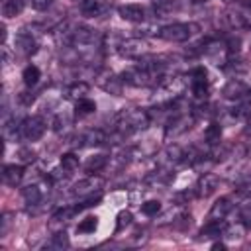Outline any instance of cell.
Wrapping results in <instances>:
<instances>
[{
  "label": "cell",
  "instance_id": "34",
  "mask_svg": "<svg viewBox=\"0 0 251 251\" xmlns=\"http://www.w3.org/2000/svg\"><path fill=\"white\" fill-rule=\"evenodd\" d=\"M243 133H245V135H251V124H249L245 129H243Z\"/></svg>",
  "mask_w": 251,
  "mask_h": 251
},
{
  "label": "cell",
  "instance_id": "14",
  "mask_svg": "<svg viewBox=\"0 0 251 251\" xmlns=\"http://www.w3.org/2000/svg\"><path fill=\"white\" fill-rule=\"evenodd\" d=\"M88 90H90V86L86 84V82H75V84H71L69 88H67V98H71V100H80V98H86V94H88Z\"/></svg>",
  "mask_w": 251,
  "mask_h": 251
},
{
  "label": "cell",
  "instance_id": "15",
  "mask_svg": "<svg viewBox=\"0 0 251 251\" xmlns=\"http://www.w3.org/2000/svg\"><path fill=\"white\" fill-rule=\"evenodd\" d=\"M190 127V120L186 118V116H178V118H175L173 122H171V126L167 127V135H178V133H182L184 129H188Z\"/></svg>",
  "mask_w": 251,
  "mask_h": 251
},
{
  "label": "cell",
  "instance_id": "25",
  "mask_svg": "<svg viewBox=\"0 0 251 251\" xmlns=\"http://www.w3.org/2000/svg\"><path fill=\"white\" fill-rule=\"evenodd\" d=\"M178 8V2L176 0H155V10L159 14H169L173 10Z\"/></svg>",
  "mask_w": 251,
  "mask_h": 251
},
{
  "label": "cell",
  "instance_id": "26",
  "mask_svg": "<svg viewBox=\"0 0 251 251\" xmlns=\"http://www.w3.org/2000/svg\"><path fill=\"white\" fill-rule=\"evenodd\" d=\"M192 94L196 98L208 96V80H192Z\"/></svg>",
  "mask_w": 251,
  "mask_h": 251
},
{
  "label": "cell",
  "instance_id": "4",
  "mask_svg": "<svg viewBox=\"0 0 251 251\" xmlns=\"http://www.w3.org/2000/svg\"><path fill=\"white\" fill-rule=\"evenodd\" d=\"M218 182H220L218 175H214V173H204V175L198 178V182H196V196H198V198H208L210 194L216 192Z\"/></svg>",
  "mask_w": 251,
  "mask_h": 251
},
{
  "label": "cell",
  "instance_id": "28",
  "mask_svg": "<svg viewBox=\"0 0 251 251\" xmlns=\"http://www.w3.org/2000/svg\"><path fill=\"white\" fill-rule=\"evenodd\" d=\"M243 233H245V229H243L241 224H237V226H229V227H226V231H224V235H226L227 239H241Z\"/></svg>",
  "mask_w": 251,
  "mask_h": 251
},
{
  "label": "cell",
  "instance_id": "33",
  "mask_svg": "<svg viewBox=\"0 0 251 251\" xmlns=\"http://www.w3.org/2000/svg\"><path fill=\"white\" fill-rule=\"evenodd\" d=\"M212 249H226V243H220V241H218V243L212 245Z\"/></svg>",
  "mask_w": 251,
  "mask_h": 251
},
{
  "label": "cell",
  "instance_id": "3",
  "mask_svg": "<svg viewBox=\"0 0 251 251\" xmlns=\"http://www.w3.org/2000/svg\"><path fill=\"white\" fill-rule=\"evenodd\" d=\"M43 133H45V122H43V118H39V116L25 118V120L20 124V135H22V139H25V141H37Z\"/></svg>",
  "mask_w": 251,
  "mask_h": 251
},
{
  "label": "cell",
  "instance_id": "19",
  "mask_svg": "<svg viewBox=\"0 0 251 251\" xmlns=\"http://www.w3.org/2000/svg\"><path fill=\"white\" fill-rule=\"evenodd\" d=\"M22 8H24V2L22 0H4V4H2V16L4 18H14V16H18L22 12Z\"/></svg>",
  "mask_w": 251,
  "mask_h": 251
},
{
  "label": "cell",
  "instance_id": "12",
  "mask_svg": "<svg viewBox=\"0 0 251 251\" xmlns=\"http://www.w3.org/2000/svg\"><path fill=\"white\" fill-rule=\"evenodd\" d=\"M247 86L241 82V80H229L226 86H224V96L226 98H241V96H245L247 94Z\"/></svg>",
  "mask_w": 251,
  "mask_h": 251
},
{
  "label": "cell",
  "instance_id": "10",
  "mask_svg": "<svg viewBox=\"0 0 251 251\" xmlns=\"http://www.w3.org/2000/svg\"><path fill=\"white\" fill-rule=\"evenodd\" d=\"M16 47H18L24 55H31V53H35L37 43H35V39L31 37V33H27V31H20L18 37H16Z\"/></svg>",
  "mask_w": 251,
  "mask_h": 251
},
{
  "label": "cell",
  "instance_id": "20",
  "mask_svg": "<svg viewBox=\"0 0 251 251\" xmlns=\"http://www.w3.org/2000/svg\"><path fill=\"white\" fill-rule=\"evenodd\" d=\"M204 137H206V141H208L210 145H216V143H220V139H222V126H220L218 122H212V124L206 127V131H204Z\"/></svg>",
  "mask_w": 251,
  "mask_h": 251
},
{
  "label": "cell",
  "instance_id": "5",
  "mask_svg": "<svg viewBox=\"0 0 251 251\" xmlns=\"http://www.w3.org/2000/svg\"><path fill=\"white\" fill-rule=\"evenodd\" d=\"M102 186H104V178H102V176H88V178L76 182L75 188H73V192H75L76 196H86V194L100 192Z\"/></svg>",
  "mask_w": 251,
  "mask_h": 251
},
{
  "label": "cell",
  "instance_id": "6",
  "mask_svg": "<svg viewBox=\"0 0 251 251\" xmlns=\"http://www.w3.org/2000/svg\"><path fill=\"white\" fill-rule=\"evenodd\" d=\"M120 53L124 57H143L147 53V43L143 39H126L120 45Z\"/></svg>",
  "mask_w": 251,
  "mask_h": 251
},
{
  "label": "cell",
  "instance_id": "2",
  "mask_svg": "<svg viewBox=\"0 0 251 251\" xmlns=\"http://www.w3.org/2000/svg\"><path fill=\"white\" fill-rule=\"evenodd\" d=\"M149 126V116L143 110H127L120 116L118 120V129L122 133H133V131H141Z\"/></svg>",
  "mask_w": 251,
  "mask_h": 251
},
{
  "label": "cell",
  "instance_id": "23",
  "mask_svg": "<svg viewBox=\"0 0 251 251\" xmlns=\"http://www.w3.org/2000/svg\"><path fill=\"white\" fill-rule=\"evenodd\" d=\"M61 167L69 173H73L76 167H78V157L75 153H63L61 155Z\"/></svg>",
  "mask_w": 251,
  "mask_h": 251
},
{
  "label": "cell",
  "instance_id": "1",
  "mask_svg": "<svg viewBox=\"0 0 251 251\" xmlns=\"http://www.w3.org/2000/svg\"><path fill=\"white\" fill-rule=\"evenodd\" d=\"M198 29L200 27L194 22H180V24H171V25L161 27L157 35L165 41H171V43H182V41L190 39Z\"/></svg>",
  "mask_w": 251,
  "mask_h": 251
},
{
  "label": "cell",
  "instance_id": "9",
  "mask_svg": "<svg viewBox=\"0 0 251 251\" xmlns=\"http://www.w3.org/2000/svg\"><path fill=\"white\" fill-rule=\"evenodd\" d=\"M80 10H82L84 16L94 18V16H100L108 10V2L106 0H82Z\"/></svg>",
  "mask_w": 251,
  "mask_h": 251
},
{
  "label": "cell",
  "instance_id": "29",
  "mask_svg": "<svg viewBox=\"0 0 251 251\" xmlns=\"http://www.w3.org/2000/svg\"><path fill=\"white\" fill-rule=\"evenodd\" d=\"M116 220H118V222H116V231H122L126 226H129V222H131V214H129L127 210H122V212L118 214Z\"/></svg>",
  "mask_w": 251,
  "mask_h": 251
},
{
  "label": "cell",
  "instance_id": "22",
  "mask_svg": "<svg viewBox=\"0 0 251 251\" xmlns=\"http://www.w3.org/2000/svg\"><path fill=\"white\" fill-rule=\"evenodd\" d=\"M96 227H98V218H96V216H88V218H84V220L78 224L76 231H78V233H92Z\"/></svg>",
  "mask_w": 251,
  "mask_h": 251
},
{
  "label": "cell",
  "instance_id": "13",
  "mask_svg": "<svg viewBox=\"0 0 251 251\" xmlns=\"http://www.w3.org/2000/svg\"><path fill=\"white\" fill-rule=\"evenodd\" d=\"M106 141V135L102 129H88L80 135V145L82 147H88V145H100Z\"/></svg>",
  "mask_w": 251,
  "mask_h": 251
},
{
  "label": "cell",
  "instance_id": "16",
  "mask_svg": "<svg viewBox=\"0 0 251 251\" xmlns=\"http://www.w3.org/2000/svg\"><path fill=\"white\" fill-rule=\"evenodd\" d=\"M22 78H24L25 86H35L39 82V78H41V73H39V69L35 65H27L24 69V73H22Z\"/></svg>",
  "mask_w": 251,
  "mask_h": 251
},
{
  "label": "cell",
  "instance_id": "32",
  "mask_svg": "<svg viewBox=\"0 0 251 251\" xmlns=\"http://www.w3.org/2000/svg\"><path fill=\"white\" fill-rule=\"evenodd\" d=\"M18 155H20V159H22L24 163H29V161H33V159H35V153H33V151H29V149H20V151H18Z\"/></svg>",
  "mask_w": 251,
  "mask_h": 251
},
{
  "label": "cell",
  "instance_id": "21",
  "mask_svg": "<svg viewBox=\"0 0 251 251\" xmlns=\"http://www.w3.org/2000/svg\"><path fill=\"white\" fill-rule=\"evenodd\" d=\"M96 112V102L90 100V98H80L76 100V116H88V114H94Z\"/></svg>",
  "mask_w": 251,
  "mask_h": 251
},
{
  "label": "cell",
  "instance_id": "24",
  "mask_svg": "<svg viewBox=\"0 0 251 251\" xmlns=\"http://www.w3.org/2000/svg\"><path fill=\"white\" fill-rule=\"evenodd\" d=\"M49 247H51V249H65V247H69V237H67V233H65V231H57V233L51 237Z\"/></svg>",
  "mask_w": 251,
  "mask_h": 251
},
{
  "label": "cell",
  "instance_id": "30",
  "mask_svg": "<svg viewBox=\"0 0 251 251\" xmlns=\"http://www.w3.org/2000/svg\"><path fill=\"white\" fill-rule=\"evenodd\" d=\"M69 126H71V120L67 116H57L55 118V131L57 133H65L69 129Z\"/></svg>",
  "mask_w": 251,
  "mask_h": 251
},
{
  "label": "cell",
  "instance_id": "8",
  "mask_svg": "<svg viewBox=\"0 0 251 251\" xmlns=\"http://www.w3.org/2000/svg\"><path fill=\"white\" fill-rule=\"evenodd\" d=\"M118 14L126 20V22H143L145 18V10L141 4H124L118 8Z\"/></svg>",
  "mask_w": 251,
  "mask_h": 251
},
{
  "label": "cell",
  "instance_id": "31",
  "mask_svg": "<svg viewBox=\"0 0 251 251\" xmlns=\"http://www.w3.org/2000/svg\"><path fill=\"white\" fill-rule=\"evenodd\" d=\"M51 4H53V0H31V6H33L37 12H45V10H49Z\"/></svg>",
  "mask_w": 251,
  "mask_h": 251
},
{
  "label": "cell",
  "instance_id": "27",
  "mask_svg": "<svg viewBox=\"0 0 251 251\" xmlns=\"http://www.w3.org/2000/svg\"><path fill=\"white\" fill-rule=\"evenodd\" d=\"M159 210H161V202L159 200H147V202L141 204V212L145 216H157Z\"/></svg>",
  "mask_w": 251,
  "mask_h": 251
},
{
  "label": "cell",
  "instance_id": "11",
  "mask_svg": "<svg viewBox=\"0 0 251 251\" xmlns=\"http://www.w3.org/2000/svg\"><path fill=\"white\" fill-rule=\"evenodd\" d=\"M2 178L10 186L20 184V180L24 178V167L22 165H6L4 167V173H2Z\"/></svg>",
  "mask_w": 251,
  "mask_h": 251
},
{
  "label": "cell",
  "instance_id": "17",
  "mask_svg": "<svg viewBox=\"0 0 251 251\" xmlns=\"http://www.w3.org/2000/svg\"><path fill=\"white\" fill-rule=\"evenodd\" d=\"M106 163H108V157L106 155H94V157H90L86 163H84V171L86 173H98L100 169H104L106 167Z\"/></svg>",
  "mask_w": 251,
  "mask_h": 251
},
{
  "label": "cell",
  "instance_id": "7",
  "mask_svg": "<svg viewBox=\"0 0 251 251\" xmlns=\"http://www.w3.org/2000/svg\"><path fill=\"white\" fill-rule=\"evenodd\" d=\"M231 210V198L222 196L220 200H216L208 212V222H222Z\"/></svg>",
  "mask_w": 251,
  "mask_h": 251
},
{
  "label": "cell",
  "instance_id": "18",
  "mask_svg": "<svg viewBox=\"0 0 251 251\" xmlns=\"http://www.w3.org/2000/svg\"><path fill=\"white\" fill-rule=\"evenodd\" d=\"M22 196L25 200V204H37L41 200V188L37 184H27L24 190H22Z\"/></svg>",
  "mask_w": 251,
  "mask_h": 251
},
{
  "label": "cell",
  "instance_id": "35",
  "mask_svg": "<svg viewBox=\"0 0 251 251\" xmlns=\"http://www.w3.org/2000/svg\"><path fill=\"white\" fill-rule=\"evenodd\" d=\"M245 96H247V102H249V104H251V88H249V90H247V94H245Z\"/></svg>",
  "mask_w": 251,
  "mask_h": 251
}]
</instances>
